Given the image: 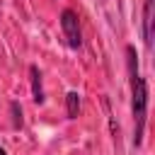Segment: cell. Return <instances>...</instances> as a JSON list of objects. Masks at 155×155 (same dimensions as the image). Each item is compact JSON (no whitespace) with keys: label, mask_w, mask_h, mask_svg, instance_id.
Wrapping results in <instances>:
<instances>
[{"label":"cell","mask_w":155,"mask_h":155,"mask_svg":"<svg viewBox=\"0 0 155 155\" xmlns=\"http://www.w3.org/2000/svg\"><path fill=\"white\" fill-rule=\"evenodd\" d=\"M126 70H128V85H131V116H133V145L140 148L145 124H148V82L138 70V56L136 48L126 46Z\"/></svg>","instance_id":"obj_1"},{"label":"cell","mask_w":155,"mask_h":155,"mask_svg":"<svg viewBox=\"0 0 155 155\" xmlns=\"http://www.w3.org/2000/svg\"><path fill=\"white\" fill-rule=\"evenodd\" d=\"M61 31H63V39L68 44V48L78 51L82 46V34H80V17L75 10L65 7L61 12Z\"/></svg>","instance_id":"obj_2"},{"label":"cell","mask_w":155,"mask_h":155,"mask_svg":"<svg viewBox=\"0 0 155 155\" xmlns=\"http://www.w3.org/2000/svg\"><path fill=\"white\" fill-rule=\"evenodd\" d=\"M29 85H31V99L34 104H44L46 94H44V82H41V73L36 65H29Z\"/></svg>","instance_id":"obj_3"},{"label":"cell","mask_w":155,"mask_h":155,"mask_svg":"<svg viewBox=\"0 0 155 155\" xmlns=\"http://www.w3.org/2000/svg\"><path fill=\"white\" fill-rule=\"evenodd\" d=\"M143 44L148 51L153 48V0L143 2Z\"/></svg>","instance_id":"obj_4"},{"label":"cell","mask_w":155,"mask_h":155,"mask_svg":"<svg viewBox=\"0 0 155 155\" xmlns=\"http://www.w3.org/2000/svg\"><path fill=\"white\" fill-rule=\"evenodd\" d=\"M65 111H68V119H78V114H80V94L78 92L65 94Z\"/></svg>","instance_id":"obj_5"},{"label":"cell","mask_w":155,"mask_h":155,"mask_svg":"<svg viewBox=\"0 0 155 155\" xmlns=\"http://www.w3.org/2000/svg\"><path fill=\"white\" fill-rule=\"evenodd\" d=\"M10 126H12L15 131H19V128H22V107H19V102H17V99H12V102H10Z\"/></svg>","instance_id":"obj_6"},{"label":"cell","mask_w":155,"mask_h":155,"mask_svg":"<svg viewBox=\"0 0 155 155\" xmlns=\"http://www.w3.org/2000/svg\"><path fill=\"white\" fill-rule=\"evenodd\" d=\"M0 155H7V153H5V148H0Z\"/></svg>","instance_id":"obj_7"}]
</instances>
